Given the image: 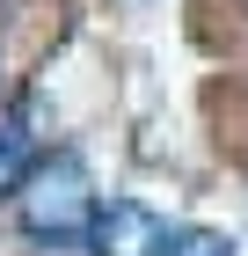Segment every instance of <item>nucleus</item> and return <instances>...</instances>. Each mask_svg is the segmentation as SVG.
Wrapping results in <instances>:
<instances>
[{"label": "nucleus", "mask_w": 248, "mask_h": 256, "mask_svg": "<svg viewBox=\"0 0 248 256\" xmlns=\"http://www.w3.org/2000/svg\"><path fill=\"white\" fill-rule=\"evenodd\" d=\"M37 161H29V146H22V132L15 124H0V198L7 190H22V176H29Z\"/></svg>", "instance_id": "7ed1b4c3"}, {"label": "nucleus", "mask_w": 248, "mask_h": 256, "mask_svg": "<svg viewBox=\"0 0 248 256\" xmlns=\"http://www.w3.org/2000/svg\"><path fill=\"white\" fill-rule=\"evenodd\" d=\"M161 256H241V242H227V234H212V227H190V234H175Z\"/></svg>", "instance_id": "20e7f679"}, {"label": "nucleus", "mask_w": 248, "mask_h": 256, "mask_svg": "<svg viewBox=\"0 0 248 256\" xmlns=\"http://www.w3.org/2000/svg\"><path fill=\"white\" fill-rule=\"evenodd\" d=\"M15 212H22V227L37 242H88L102 205H95V190H88V168H80L73 154H58V161H37V168L22 176Z\"/></svg>", "instance_id": "f257e3e1"}, {"label": "nucleus", "mask_w": 248, "mask_h": 256, "mask_svg": "<svg viewBox=\"0 0 248 256\" xmlns=\"http://www.w3.org/2000/svg\"><path fill=\"white\" fill-rule=\"evenodd\" d=\"M168 227H161V212H146L139 198H110L95 212V234H88V249L95 256H161L168 249Z\"/></svg>", "instance_id": "f03ea898"}]
</instances>
